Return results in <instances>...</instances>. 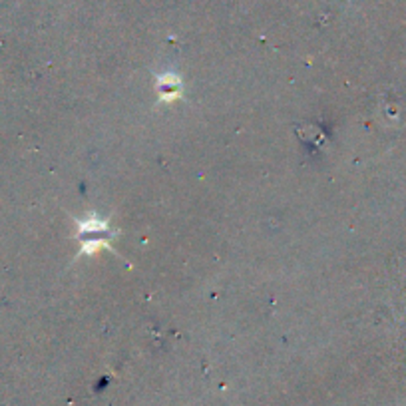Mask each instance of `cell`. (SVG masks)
I'll return each instance as SVG.
<instances>
[{
    "instance_id": "6da1fadb",
    "label": "cell",
    "mask_w": 406,
    "mask_h": 406,
    "mask_svg": "<svg viewBox=\"0 0 406 406\" xmlns=\"http://www.w3.org/2000/svg\"><path fill=\"white\" fill-rule=\"evenodd\" d=\"M179 92H181V86H179V80L176 76H167V78L160 80V96H162V100H174L176 96H179Z\"/></svg>"
}]
</instances>
